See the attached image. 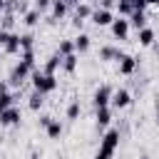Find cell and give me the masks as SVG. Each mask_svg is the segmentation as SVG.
I'll use <instances>...</instances> for the list:
<instances>
[{
    "label": "cell",
    "instance_id": "6",
    "mask_svg": "<svg viewBox=\"0 0 159 159\" xmlns=\"http://www.w3.org/2000/svg\"><path fill=\"white\" fill-rule=\"evenodd\" d=\"M109 27H112V35H114L117 40H127V35H129V20H127V17H122V15L114 17Z\"/></svg>",
    "mask_w": 159,
    "mask_h": 159
},
{
    "label": "cell",
    "instance_id": "10",
    "mask_svg": "<svg viewBox=\"0 0 159 159\" xmlns=\"http://www.w3.org/2000/svg\"><path fill=\"white\" fill-rule=\"evenodd\" d=\"M92 10L94 7H89L87 2H77V7H75V27H82V22L84 20H89V15H92Z\"/></svg>",
    "mask_w": 159,
    "mask_h": 159
},
{
    "label": "cell",
    "instance_id": "11",
    "mask_svg": "<svg viewBox=\"0 0 159 159\" xmlns=\"http://www.w3.org/2000/svg\"><path fill=\"white\" fill-rule=\"evenodd\" d=\"M50 10H52V15H50V22H55V20H62V17L67 15V10H70V5H67L65 0H52V5H50Z\"/></svg>",
    "mask_w": 159,
    "mask_h": 159
},
{
    "label": "cell",
    "instance_id": "18",
    "mask_svg": "<svg viewBox=\"0 0 159 159\" xmlns=\"http://www.w3.org/2000/svg\"><path fill=\"white\" fill-rule=\"evenodd\" d=\"M45 132H47V137H50V139H60V137H62V132H65V129H62V122H60V119H55V117H52V119H50V124H47V127H45Z\"/></svg>",
    "mask_w": 159,
    "mask_h": 159
},
{
    "label": "cell",
    "instance_id": "28",
    "mask_svg": "<svg viewBox=\"0 0 159 159\" xmlns=\"http://www.w3.org/2000/svg\"><path fill=\"white\" fill-rule=\"evenodd\" d=\"M80 112H82L80 102H77V99H75V102H70V107H67V119H77V117H80Z\"/></svg>",
    "mask_w": 159,
    "mask_h": 159
},
{
    "label": "cell",
    "instance_id": "30",
    "mask_svg": "<svg viewBox=\"0 0 159 159\" xmlns=\"http://www.w3.org/2000/svg\"><path fill=\"white\" fill-rule=\"evenodd\" d=\"M50 5H52V0H35V10H40V12H45Z\"/></svg>",
    "mask_w": 159,
    "mask_h": 159
},
{
    "label": "cell",
    "instance_id": "2",
    "mask_svg": "<svg viewBox=\"0 0 159 159\" xmlns=\"http://www.w3.org/2000/svg\"><path fill=\"white\" fill-rule=\"evenodd\" d=\"M32 70L25 65V62H17L12 70H10V77H7V84H12V87H20L25 80H27V75H30Z\"/></svg>",
    "mask_w": 159,
    "mask_h": 159
},
{
    "label": "cell",
    "instance_id": "20",
    "mask_svg": "<svg viewBox=\"0 0 159 159\" xmlns=\"http://www.w3.org/2000/svg\"><path fill=\"white\" fill-rule=\"evenodd\" d=\"M67 75H72L75 70H77V52H72V55H65L62 57V65H60Z\"/></svg>",
    "mask_w": 159,
    "mask_h": 159
},
{
    "label": "cell",
    "instance_id": "15",
    "mask_svg": "<svg viewBox=\"0 0 159 159\" xmlns=\"http://www.w3.org/2000/svg\"><path fill=\"white\" fill-rule=\"evenodd\" d=\"M72 42H75V52H80V55H82V52H87V50H89L92 37H89V35H84V32H80V35H77Z\"/></svg>",
    "mask_w": 159,
    "mask_h": 159
},
{
    "label": "cell",
    "instance_id": "8",
    "mask_svg": "<svg viewBox=\"0 0 159 159\" xmlns=\"http://www.w3.org/2000/svg\"><path fill=\"white\" fill-rule=\"evenodd\" d=\"M129 102H132V94H129L127 89H114V92H112V102H109V107H114V109H124V107H129Z\"/></svg>",
    "mask_w": 159,
    "mask_h": 159
},
{
    "label": "cell",
    "instance_id": "27",
    "mask_svg": "<svg viewBox=\"0 0 159 159\" xmlns=\"http://www.w3.org/2000/svg\"><path fill=\"white\" fill-rule=\"evenodd\" d=\"M117 10H119V15H122V17H129L134 7H132V2H129V0H117Z\"/></svg>",
    "mask_w": 159,
    "mask_h": 159
},
{
    "label": "cell",
    "instance_id": "39",
    "mask_svg": "<svg viewBox=\"0 0 159 159\" xmlns=\"http://www.w3.org/2000/svg\"><path fill=\"white\" fill-rule=\"evenodd\" d=\"M157 122H159V104H157Z\"/></svg>",
    "mask_w": 159,
    "mask_h": 159
},
{
    "label": "cell",
    "instance_id": "22",
    "mask_svg": "<svg viewBox=\"0 0 159 159\" xmlns=\"http://www.w3.org/2000/svg\"><path fill=\"white\" fill-rule=\"evenodd\" d=\"M27 104H30V109H32V112H37V109H42V104H45V94L35 89V92L30 94V102H27Z\"/></svg>",
    "mask_w": 159,
    "mask_h": 159
},
{
    "label": "cell",
    "instance_id": "26",
    "mask_svg": "<svg viewBox=\"0 0 159 159\" xmlns=\"http://www.w3.org/2000/svg\"><path fill=\"white\" fill-rule=\"evenodd\" d=\"M12 104H15V94L12 92H0V112L12 107Z\"/></svg>",
    "mask_w": 159,
    "mask_h": 159
},
{
    "label": "cell",
    "instance_id": "29",
    "mask_svg": "<svg viewBox=\"0 0 159 159\" xmlns=\"http://www.w3.org/2000/svg\"><path fill=\"white\" fill-rule=\"evenodd\" d=\"M12 22H15V15L7 10V12L2 15V30H10V27H12Z\"/></svg>",
    "mask_w": 159,
    "mask_h": 159
},
{
    "label": "cell",
    "instance_id": "31",
    "mask_svg": "<svg viewBox=\"0 0 159 159\" xmlns=\"http://www.w3.org/2000/svg\"><path fill=\"white\" fill-rule=\"evenodd\" d=\"M112 157H114V152H107V149H102V147H99L97 154H94V159H112Z\"/></svg>",
    "mask_w": 159,
    "mask_h": 159
},
{
    "label": "cell",
    "instance_id": "7",
    "mask_svg": "<svg viewBox=\"0 0 159 159\" xmlns=\"http://www.w3.org/2000/svg\"><path fill=\"white\" fill-rule=\"evenodd\" d=\"M20 109L12 104V107H7V109H2L0 112V127H12V124H20Z\"/></svg>",
    "mask_w": 159,
    "mask_h": 159
},
{
    "label": "cell",
    "instance_id": "14",
    "mask_svg": "<svg viewBox=\"0 0 159 159\" xmlns=\"http://www.w3.org/2000/svg\"><path fill=\"white\" fill-rule=\"evenodd\" d=\"M2 52H5V55H20V52H22V50H20V35H17V32L10 35V40H7L5 47H2Z\"/></svg>",
    "mask_w": 159,
    "mask_h": 159
},
{
    "label": "cell",
    "instance_id": "4",
    "mask_svg": "<svg viewBox=\"0 0 159 159\" xmlns=\"http://www.w3.org/2000/svg\"><path fill=\"white\" fill-rule=\"evenodd\" d=\"M112 87H107V84H102V87H97L94 89V94H92V102H94V107H109V102H112Z\"/></svg>",
    "mask_w": 159,
    "mask_h": 159
},
{
    "label": "cell",
    "instance_id": "16",
    "mask_svg": "<svg viewBox=\"0 0 159 159\" xmlns=\"http://www.w3.org/2000/svg\"><path fill=\"white\" fill-rule=\"evenodd\" d=\"M60 65H62V57L55 52V55H50V57H47V62H45L42 72H45V75H55V72L60 70Z\"/></svg>",
    "mask_w": 159,
    "mask_h": 159
},
{
    "label": "cell",
    "instance_id": "36",
    "mask_svg": "<svg viewBox=\"0 0 159 159\" xmlns=\"http://www.w3.org/2000/svg\"><path fill=\"white\" fill-rule=\"evenodd\" d=\"M0 92H10V84L7 82H0Z\"/></svg>",
    "mask_w": 159,
    "mask_h": 159
},
{
    "label": "cell",
    "instance_id": "33",
    "mask_svg": "<svg viewBox=\"0 0 159 159\" xmlns=\"http://www.w3.org/2000/svg\"><path fill=\"white\" fill-rule=\"evenodd\" d=\"M132 7H134V10H142V12H144V10H147V0H132Z\"/></svg>",
    "mask_w": 159,
    "mask_h": 159
},
{
    "label": "cell",
    "instance_id": "40",
    "mask_svg": "<svg viewBox=\"0 0 159 159\" xmlns=\"http://www.w3.org/2000/svg\"><path fill=\"white\" fill-rule=\"evenodd\" d=\"M30 159H40V157H37V154H32V157H30Z\"/></svg>",
    "mask_w": 159,
    "mask_h": 159
},
{
    "label": "cell",
    "instance_id": "17",
    "mask_svg": "<svg viewBox=\"0 0 159 159\" xmlns=\"http://www.w3.org/2000/svg\"><path fill=\"white\" fill-rule=\"evenodd\" d=\"M112 122V107H97V127L104 129Z\"/></svg>",
    "mask_w": 159,
    "mask_h": 159
},
{
    "label": "cell",
    "instance_id": "37",
    "mask_svg": "<svg viewBox=\"0 0 159 159\" xmlns=\"http://www.w3.org/2000/svg\"><path fill=\"white\" fill-rule=\"evenodd\" d=\"M147 5H159V0H147Z\"/></svg>",
    "mask_w": 159,
    "mask_h": 159
},
{
    "label": "cell",
    "instance_id": "13",
    "mask_svg": "<svg viewBox=\"0 0 159 159\" xmlns=\"http://www.w3.org/2000/svg\"><path fill=\"white\" fill-rule=\"evenodd\" d=\"M124 52L119 50V47H114V45H104V47H99V60H119Z\"/></svg>",
    "mask_w": 159,
    "mask_h": 159
},
{
    "label": "cell",
    "instance_id": "38",
    "mask_svg": "<svg viewBox=\"0 0 159 159\" xmlns=\"http://www.w3.org/2000/svg\"><path fill=\"white\" fill-rule=\"evenodd\" d=\"M65 2H67V5H77L80 0H65Z\"/></svg>",
    "mask_w": 159,
    "mask_h": 159
},
{
    "label": "cell",
    "instance_id": "25",
    "mask_svg": "<svg viewBox=\"0 0 159 159\" xmlns=\"http://www.w3.org/2000/svg\"><path fill=\"white\" fill-rule=\"evenodd\" d=\"M72 52H75V42H72V40H62L60 47H57V55L65 57V55H72Z\"/></svg>",
    "mask_w": 159,
    "mask_h": 159
},
{
    "label": "cell",
    "instance_id": "21",
    "mask_svg": "<svg viewBox=\"0 0 159 159\" xmlns=\"http://www.w3.org/2000/svg\"><path fill=\"white\" fill-rule=\"evenodd\" d=\"M40 15H42V12H40V10H35V7H32V10H27V12H25V15H22V22H25V25H27V27H35V25H37V22H40Z\"/></svg>",
    "mask_w": 159,
    "mask_h": 159
},
{
    "label": "cell",
    "instance_id": "1",
    "mask_svg": "<svg viewBox=\"0 0 159 159\" xmlns=\"http://www.w3.org/2000/svg\"><path fill=\"white\" fill-rule=\"evenodd\" d=\"M30 75H32V87H35L37 92L50 94V92H55V89H57V80H55V75H45V72H40L37 67H35Z\"/></svg>",
    "mask_w": 159,
    "mask_h": 159
},
{
    "label": "cell",
    "instance_id": "23",
    "mask_svg": "<svg viewBox=\"0 0 159 159\" xmlns=\"http://www.w3.org/2000/svg\"><path fill=\"white\" fill-rule=\"evenodd\" d=\"M20 50H35V35L32 32H22L20 35Z\"/></svg>",
    "mask_w": 159,
    "mask_h": 159
},
{
    "label": "cell",
    "instance_id": "19",
    "mask_svg": "<svg viewBox=\"0 0 159 159\" xmlns=\"http://www.w3.org/2000/svg\"><path fill=\"white\" fill-rule=\"evenodd\" d=\"M127 20H129V27H137V30H142V27L147 25V15H144L142 10H132V15H129Z\"/></svg>",
    "mask_w": 159,
    "mask_h": 159
},
{
    "label": "cell",
    "instance_id": "3",
    "mask_svg": "<svg viewBox=\"0 0 159 159\" xmlns=\"http://www.w3.org/2000/svg\"><path fill=\"white\" fill-rule=\"evenodd\" d=\"M89 20H92L97 27H104V25H112V20H114V12H112V10H107V7H97V10H92Z\"/></svg>",
    "mask_w": 159,
    "mask_h": 159
},
{
    "label": "cell",
    "instance_id": "35",
    "mask_svg": "<svg viewBox=\"0 0 159 159\" xmlns=\"http://www.w3.org/2000/svg\"><path fill=\"white\" fill-rule=\"evenodd\" d=\"M112 5H117V0H102V7H107V10H112Z\"/></svg>",
    "mask_w": 159,
    "mask_h": 159
},
{
    "label": "cell",
    "instance_id": "12",
    "mask_svg": "<svg viewBox=\"0 0 159 159\" xmlns=\"http://www.w3.org/2000/svg\"><path fill=\"white\" fill-rule=\"evenodd\" d=\"M137 37H139V45L142 47H152L154 45V40H157V32L152 30V27H142V30H137Z\"/></svg>",
    "mask_w": 159,
    "mask_h": 159
},
{
    "label": "cell",
    "instance_id": "5",
    "mask_svg": "<svg viewBox=\"0 0 159 159\" xmlns=\"http://www.w3.org/2000/svg\"><path fill=\"white\" fill-rule=\"evenodd\" d=\"M119 139H122L119 129H107V132H104V137H102V142H99V147H102V149H107V152H117Z\"/></svg>",
    "mask_w": 159,
    "mask_h": 159
},
{
    "label": "cell",
    "instance_id": "9",
    "mask_svg": "<svg viewBox=\"0 0 159 159\" xmlns=\"http://www.w3.org/2000/svg\"><path fill=\"white\" fill-rule=\"evenodd\" d=\"M137 65H139V60H137V57H132V55H122V57H119V75H124V77L134 75Z\"/></svg>",
    "mask_w": 159,
    "mask_h": 159
},
{
    "label": "cell",
    "instance_id": "24",
    "mask_svg": "<svg viewBox=\"0 0 159 159\" xmlns=\"http://www.w3.org/2000/svg\"><path fill=\"white\" fill-rule=\"evenodd\" d=\"M35 60H37L35 57V50H22L20 52V62H25L30 70H35Z\"/></svg>",
    "mask_w": 159,
    "mask_h": 159
},
{
    "label": "cell",
    "instance_id": "34",
    "mask_svg": "<svg viewBox=\"0 0 159 159\" xmlns=\"http://www.w3.org/2000/svg\"><path fill=\"white\" fill-rule=\"evenodd\" d=\"M50 119H52V117H50V114H42V117H40V127H42V129H45V127H47V124H50Z\"/></svg>",
    "mask_w": 159,
    "mask_h": 159
},
{
    "label": "cell",
    "instance_id": "41",
    "mask_svg": "<svg viewBox=\"0 0 159 159\" xmlns=\"http://www.w3.org/2000/svg\"><path fill=\"white\" fill-rule=\"evenodd\" d=\"M139 159H149V157H139Z\"/></svg>",
    "mask_w": 159,
    "mask_h": 159
},
{
    "label": "cell",
    "instance_id": "32",
    "mask_svg": "<svg viewBox=\"0 0 159 159\" xmlns=\"http://www.w3.org/2000/svg\"><path fill=\"white\" fill-rule=\"evenodd\" d=\"M10 35H12L10 30H0V47H5V42L10 40Z\"/></svg>",
    "mask_w": 159,
    "mask_h": 159
},
{
    "label": "cell",
    "instance_id": "42",
    "mask_svg": "<svg viewBox=\"0 0 159 159\" xmlns=\"http://www.w3.org/2000/svg\"><path fill=\"white\" fill-rule=\"evenodd\" d=\"M129 2H132V0H129Z\"/></svg>",
    "mask_w": 159,
    "mask_h": 159
}]
</instances>
